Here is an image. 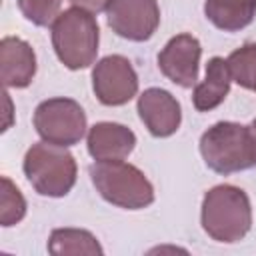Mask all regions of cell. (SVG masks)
Wrapping results in <instances>:
<instances>
[{"label": "cell", "mask_w": 256, "mask_h": 256, "mask_svg": "<svg viewBox=\"0 0 256 256\" xmlns=\"http://www.w3.org/2000/svg\"><path fill=\"white\" fill-rule=\"evenodd\" d=\"M34 128L46 142L72 146L80 142L86 132V114L76 100L50 98L38 104L34 112Z\"/></svg>", "instance_id": "cell-6"}, {"label": "cell", "mask_w": 256, "mask_h": 256, "mask_svg": "<svg viewBox=\"0 0 256 256\" xmlns=\"http://www.w3.org/2000/svg\"><path fill=\"white\" fill-rule=\"evenodd\" d=\"M248 130H250V138H252V150H254V164H256V118H254V120L250 122Z\"/></svg>", "instance_id": "cell-20"}, {"label": "cell", "mask_w": 256, "mask_h": 256, "mask_svg": "<svg viewBox=\"0 0 256 256\" xmlns=\"http://www.w3.org/2000/svg\"><path fill=\"white\" fill-rule=\"evenodd\" d=\"M228 68L232 80L242 88L256 92V42L244 44L228 56Z\"/></svg>", "instance_id": "cell-16"}, {"label": "cell", "mask_w": 256, "mask_h": 256, "mask_svg": "<svg viewBox=\"0 0 256 256\" xmlns=\"http://www.w3.org/2000/svg\"><path fill=\"white\" fill-rule=\"evenodd\" d=\"M24 174L38 194L60 198L66 196L76 182V160L66 146L44 140L28 148Z\"/></svg>", "instance_id": "cell-4"}, {"label": "cell", "mask_w": 256, "mask_h": 256, "mask_svg": "<svg viewBox=\"0 0 256 256\" xmlns=\"http://www.w3.org/2000/svg\"><path fill=\"white\" fill-rule=\"evenodd\" d=\"M36 74V54L32 46L16 36L0 42V78L4 88H26Z\"/></svg>", "instance_id": "cell-11"}, {"label": "cell", "mask_w": 256, "mask_h": 256, "mask_svg": "<svg viewBox=\"0 0 256 256\" xmlns=\"http://www.w3.org/2000/svg\"><path fill=\"white\" fill-rule=\"evenodd\" d=\"M62 0H18L22 14L36 26L54 24Z\"/></svg>", "instance_id": "cell-18"}, {"label": "cell", "mask_w": 256, "mask_h": 256, "mask_svg": "<svg viewBox=\"0 0 256 256\" xmlns=\"http://www.w3.org/2000/svg\"><path fill=\"white\" fill-rule=\"evenodd\" d=\"M138 114L146 124L148 132L158 138L174 134L182 120L178 100L162 88H148L140 94Z\"/></svg>", "instance_id": "cell-10"}, {"label": "cell", "mask_w": 256, "mask_h": 256, "mask_svg": "<svg viewBox=\"0 0 256 256\" xmlns=\"http://www.w3.org/2000/svg\"><path fill=\"white\" fill-rule=\"evenodd\" d=\"M26 214V200L22 192L16 188V184L2 176V198H0V222L2 226H14L18 224Z\"/></svg>", "instance_id": "cell-17"}, {"label": "cell", "mask_w": 256, "mask_h": 256, "mask_svg": "<svg viewBox=\"0 0 256 256\" xmlns=\"http://www.w3.org/2000/svg\"><path fill=\"white\" fill-rule=\"evenodd\" d=\"M92 88L104 106H122L138 92V76L124 56H106L92 70Z\"/></svg>", "instance_id": "cell-7"}, {"label": "cell", "mask_w": 256, "mask_h": 256, "mask_svg": "<svg viewBox=\"0 0 256 256\" xmlns=\"http://www.w3.org/2000/svg\"><path fill=\"white\" fill-rule=\"evenodd\" d=\"M76 8H82V10H88V12H100V10H106L108 2L110 0H70Z\"/></svg>", "instance_id": "cell-19"}, {"label": "cell", "mask_w": 256, "mask_h": 256, "mask_svg": "<svg viewBox=\"0 0 256 256\" xmlns=\"http://www.w3.org/2000/svg\"><path fill=\"white\" fill-rule=\"evenodd\" d=\"M206 18L224 32L248 26L256 14V0H206Z\"/></svg>", "instance_id": "cell-14"}, {"label": "cell", "mask_w": 256, "mask_h": 256, "mask_svg": "<svg viewBox=\"0 0 256 256\" xmlns=\"http://www.w3.org/2000/svg\"><path fill=\"white\" fill-rule=\"evenodd\" d=\"M232 74L228 68V62L220 56H214L206 64V76L204 80L194 88V108L200 112L214 110L224 102V98L230 92Z\"/></svg>", "instance_id": "cell-13"}, {"label": "cell", "mask_w": 256, "mask_h": 256, "mask_svg": "<svg viewBox=\"0 0 256 256\" xmlns=\"http://www.w3.org/2000/svg\"><path fill=\"white\" fill-rule=\"evenodd\" d=\"M200 152L208 168L232 174L254 166V150L248 126L238 122H216L200 138Z\"/></svg>", "instance_id": "cell-5"}, {"label": "cell", "mask_w": 256, "mask_h": 256, "mask_svg": "<svg viewBox=\"0 0 256 256\" xmlns=\"http://www.w3.org/2000/svg\"><path fill=\"white\" fill-rule=\"evenodd\" d=\"M200 42L192 34H178L168 40V44L158 54V66L162 74L182 88H192L198 80L200 62Z\"/></svg>", "instance_id": "cell-9"}, {"label": "cell", "mask_w": 256, "mask_h": 256, "mask_svg": "<svg viewBox=\"0 0 256 256\" xmlns=\"http://www.w3.org/2000/svg\"><path fill=\"white\" fill-rule=\"evenodd\" d=\"M136 144L130 128L116 122H98L88 132V152L94 160H122Z\"/></svg>", "instance_id": "cell-12"}, {"label": "cell", "mask_w": 256, "mask_h": 256, "mask_svg": "<svg viewBox=\"0 0 256 256\" xmlns=\"http://www.w3.org/2000/svg\"><path fill=\"white\" fill-rule=\"evenodd\" d=\"M90 178L100 196L114 206L140 210L154 202V188L144 172L122 160H98L90 166Z\"/></svg>", "instance_id": "cell-3"}, {"label": "cell", "mask_w": 256, "mask_h": 256, "mask_svg": "<svg viewBox=\"0 0 256 256\" xmlns=\"http://www.w3.org/2000/svg\"><path fill=\"white\" fill-rule=\"evenodd\" d=\"M252 226V208L246 192L232 184L214 186L202 200V228L216 242H238Z\"/></svg>", "instance_id": "cell-1"}, {"label": "cell", "mask_w": 256, "mask_h": 256, "mask_svg": "<svg viewBox=\"0 0 256 256\" xmlns=\"http://www.w3.org/2000/svg\"><path fill=\"white\" fill-rule=\"evenodd\" d=\"M48 250L54 256L62 254H86V256H100L102 248L94 234L80 228H56L50 234Z\"/></svg>", "instance_id": "cell-15"}, {"label": "cell", "mask_w": 256, "mask_h": 256, "mask_svg": "<svg viewBox=\"0 0 256 256\" xmlns=\"http://www.w3.org/2000/svg\"><path fill=\"white\" fill-rule=\"evenodd\" d=\"M100 30L92 12L70 8L52 24V46L60 62L70 70L88 68L98 54Z\"/></svg>", "instance_id": "cell-2"}, {"label": "cell", "mask_w": 256, "mask_h": 256, "mask_svg": "<svg viewBox=\"0 0 256 256\" xmlns=\"http://www.w3.org/2000/svg\"><path fill=\"white\" fill-rule=\"evenodd\" d=\"M108 26L122 38L144 42L160 22L156 0H110L106 6Z\"/></svg>", "instance_id": "cell-8"}]
</instances>
